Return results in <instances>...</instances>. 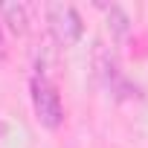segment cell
<instances>
[{
    "instance_id": "4",
    "label": "cell",
    "mask_w": 148,
    "mask_h": 148,
    "mask_svg": "<svg viewBox=\"0 0 148 148\" xmlns=\"http://www.w3.org/2000/svg\"><path fill=\"white\" fill-rule=\"evenodd\" d=\"M105 21H108V29H110L113 38H125V35L131 32V18H128V12H125L119 3L105 6Z\"/></svg>"
},
{
    "instance_id": "2",
    "label": "cell",
    "mask_w": 148,
    "mask_h": 148,
    "mask_svg": "<svg viewBox=\"0 0 148 148\" xmlns=\"http://www.w3.org/2000/svg\"><path fill=\"white\" fill-rule=\"evenodd\" d=\"M47 26H49V35L58 47H73L79 44L82 35H84V21L79 15L76 6L70 3H47Z\"/></svg>"
},
{
    "instance_id": "6",
    "label": "cell",
    "mask_w": 148,
    "mask_h": 148,
    "mask_svg": "<svg viewBox=\"0 0 148 148\" xmlns=\"http://www.w3.org/2000/svg\"><path fill=\"white\" fill-rule=\"evenodd\" d=\"M3 134H6V125H3V122H0V136H3Z\"/></svg>"
},
{
    "instance_id": "3",
    "label": "cell",
    "mask_w": 148,
    "mask_h": 148,
    "mask_svg": "<svg viewBox=\"0 0 148 148\" xmlns=\"http://www.w3.org/2000/svg\"><path fill=\"white\" fill-rule=\"evenodd\" d=\"M0 23L3 29H9L12 35L23 38L29 32V9L18 0H9V3H0Z\"/></svg>"
},
{
    "instance_id": "5",
    "label": "cell",
    "mask_w": 148,
    "mask_h": 148,
    "mask_svg": "<svg viewBox=\"0 0 148 148\" xmlns=\"http://www.w3.org/2000/svg\"><path fill=\"white\" fill-rule=\"evenodd\" d=\"M9 58V44H6V29H3V23H0V64H3Z\"/></svg>"
},
{
    "instance_id": "1",
    "label": "cell",
    "mask_w": 148,
    "mask_h": 148,
    "mask_svg": "<svg viewBox=\"0 0 148 148\" xmlns=\"http://www.w3.org/2000/svg\"><path fill=\"white\" fill-rule=\"evenodd\" d=\"M29 96H32L35 119H38L47 131H58V128L64 125V105H61L58 87H55L47 76H32V82H29Z\"/></svg>"
}]
</instances>
